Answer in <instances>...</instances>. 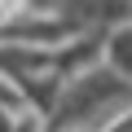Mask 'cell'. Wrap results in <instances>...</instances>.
Here are the masks:
<instances>
[{"label": "cell", "mask_w": 132, "mask_h": 132, "mask_svg": "<svg viewBox=\"0 0 132 132\" xmlns=\"http://www.w3.org/2000/svg\"><path fill=\"white\" fill-rule=\"evenodd\" d=\"M106 57H110L119 79H132V22H123L106 35Z\"/></svg>", "instance_id": "6da1fadb"}]
</instances>
